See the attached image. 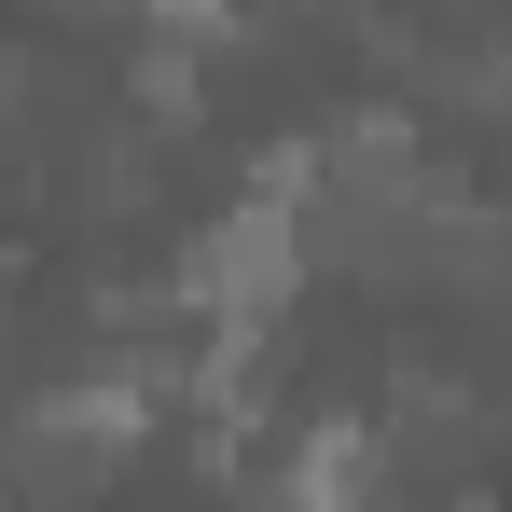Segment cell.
Segmentation results:
<instances>
[{
    "mask_svg": "<svg viewBox=\"0 0 512 512\" xmlns=\"http://www.w3.org/2000/svg\"><path fill=\"white\" fill-rule=\"evenodd\" d=\"M291 277H305V222H291V194H236V208L180 250V305H208V319H263V305H291Z\"/></svg>",
    "mask_w": 512,
    "mask_h": 512,
    "instance_id": "cell-1",
    "label": "cell"
}]
</instances>
